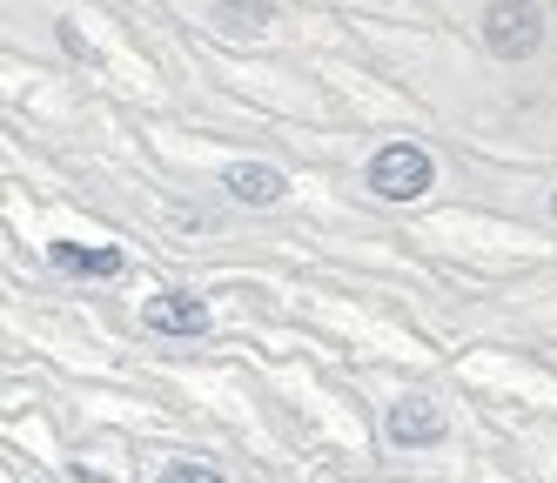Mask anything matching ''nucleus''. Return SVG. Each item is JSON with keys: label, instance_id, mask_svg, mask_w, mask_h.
<instances>
[{"label": "nucleus", "instance_id": "f257e3e1", "mask_svg": "<svg viewBox=\"0 0 557 483\" xmlns=\"http://www.w3.org/2000/svg\"><path fill=\"white\" fill-rule=\"evenodd\" d=\"M430 182H436V161H430L417 141H389V148H376V161H370V188H376L383 201H417V195H430Z\"/></svg>", "mask_w": 557, "mask_h": 483}, {"label": "nucleus", "instance_id": "f03ea898", "mask_svg": "<svg viewBox=\"0 0 557 483\" xmlns=\"http://www.w3.org/2000/svg\"><path fill=\"white\" fill-rule=\"evenodd\" d=\"M537 40H544V8H537V0H491V14H484V48H491L497 61L537 54Z\"/></svg>", "mask_w": 557, "mask_h": 483}, {"label": "nucleus", "instance_id": "7ed1b4c3", "mask_svg": "<svg viewBox=\"0 0 557 483\" xmlns=\"http://www.w3.org/2000/svg\"><path fill=\"white\" fill-rule=\"evenodd\" d=\"M141 322H148L154 336H209V302H202V296H175V289H162V296H148Z\"/></svg>", "mask_w": 557, "mask_h": 483}, {"label": "nucleus", "instance_id": "20e7f679", "mask_svg": "<svg viewBox=\"0 0 557 483\" xmlns=\"http://www.w3.org/2000/svg\"><path fill=\"white\" fill-rule=\"evenodd\" d=\"M383 430H389V443H404V450H423V443H444V410H436L430 396H404V403H389Z\"/></svg>", "mask_w": 557, "mask_h": 483}, {"label": "nucleus", "instance_id": "39448f33", "mask_svg": "<svg viewBox=\"0 0 557 483\" xmlns=\"http://www.w3.org/2000/svg\"><path fill=\"white\" fill-rule=\"evenodd\" d=\"M222 188H228L235 201H249V209H275V201L289 195V175L269 169V161H228V169H222Z\"/></svg>", "mask_w": 557, "mask_h": 483}, {"label": "nucleus", "instance_id": "423d86ee", "mask_svg": "<svg viewBox=\"0 0 557 483\" xmlns=\"http://www.w3.org/2000/svg\"><path fill=\"white\" fill-rule=\"evenodd\" d=\"M48 262L61 275H128V256L114 249V242H54Z\"/></svg>", "mask_w": 557, "mask_h": 483}, {"label": "nucleus", "instance_id": "0eeeda50", "mask_svg": "<svg viewBox=\"0 0 557 483\" xmlns=\"http://www.w3.org/2000/svg\"><path fill=\"white\" fill-rule=\"evenodd\" d=\"M162 483H228L222 470H209V463H169L162 470Z\"/></svg>", "mask_w": 557, "mask_h": 483}, {"label": "nucleus", "instance_id": "6e6552de", "mask_svg": "<svg viewBox=\"0 0 557 483\" xmlns=\"http://www.w3.org/2000/svg\"><path fill=\"white\" fill-rule=\"evenodd\" d=\"M550 215H557V195H550Z\"/></svg>", "mask_w": 557, "mask_h": 483}]
</instances>
